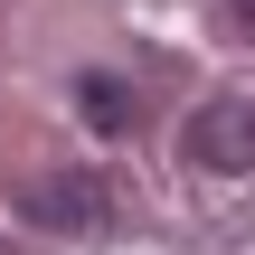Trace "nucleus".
I'll list each match as a JSON object with an SVG mask.
<instances>
[{
    "label": "nucleus",
    "mask_w": 255,
    "mask_h": 255,
    "mask_svg": "<svg viewBox=\"0 0 255 255\" xmlns=\"http://www.w3.org/2000/svg\"><path fill=\"white\" fill-rule=\"evenodd\" d=\"M180 151H189V170H227V180H246V170H255V95H218V104H199V114L180 123Z\"/></svg>",
    "instance_id": "1"
},
{
    "label": "nucleus",
    "mask_w": 255,
    "mask_h": 255,
    "mask_svg": "<svg viewBox=\"0 0 255 255\" xmlns=\"http://www.w3.org/2000/svg\"><path fill=\"white\" fill-rule=\"evenodd\" d=\"M28 227H57V237H85V227H104L114 218V189L95 180V170H57V180H28Z\"/></svg>",
    "instance_id": "2"
},
{
    "label": "nucleus",
    "mask_w": 255,
    "mask_h": 255,
    "mask_svg": "<svg viewBox=\"0 0 255 255\" xmlns=\"http://www.w3.org/2000/svg\"><path fill=\"white\" fill-rule=\"evenodd\" d=\"M76 95H85V123H104V132H123V123H132V95H123L114 76H85Z\"/></svg>",
    "instance_id": "3"
},
{
    "label": "nucleus",
    "mask_w": 255,
    "mask_h": 255,
    "mask_svg": "<svg viewBox=\"0 0 255 255\" xmlns=\"http://www.w3.org/2000/svg\"><path fill=\"white\" fill-rule=\"evenodd\" d=\"M218 28H227V38H246V47H255V0H218Z\"/></svg>",
    "instance_id": "4"
}]
</instances>
